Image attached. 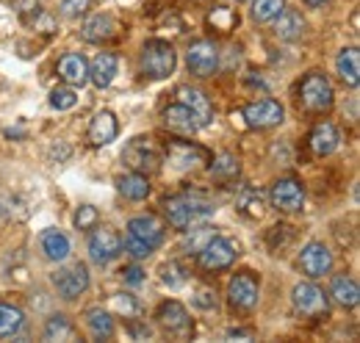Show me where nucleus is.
I'll return each mask as SVG.
<instances>
[{"label": "nucleus", "mask_w": 360, "mask_h": 343, "mask_svg": "<svg viewBox=\"0 0 360 343\" xmlns=\"http://www.w3.org/2000/svg\"><path fill=\"white\" fill-rule=\"evenodd\" d=\"M22 324H25L22 310H17V307H11V304H0V338L17 335V332L22 330Z\"/></svg>", "instance_id": "obj_31"}, {"label": "nucleus", "mask_w": 360, "mask_h": 343, "mask_svg": "<svg viewBox=\"0 0 360 343\" xmlns=\"http://www.w3.org/2000/svg\"><path fill=\"white\" fill-rule=\"evenodd\" d=\"M283 117L285 111L277 100H255L244 108V119L250 128H274L283 122Z\"/></svg>", "instance_id": "obj_12"}, {"label": "nucleus", "mask_w": 360, "mask_h": 343, "mask_svg": "<svg viewBox=\"0 0 360 343\" xmlns=\"http://www.w3.org/2000/svg\"><path fill=\"white\" fill-rule=\"evenodd\" d=\"M117 186H120L122 197H125V200H134V202L147 200V194H150V180H147L144 174H139V172L122 174V177L117 180Z\"/></svg>", "instance_id": "obj_28"}, {"label": "nucleus", "mask_w": 360, "mask_h": 343, "mask_svg": "<svg viewBox=\"0 0 360 343\" xmlns=\"http://www.w3.org/2000/svg\"><path fill=\"white\" fill-rule=\"evenodd\" d=\"M111 304H114V310L117 313H122L125 318H131V316H139V302L134 299V297H128V294H117L114 299H111Z\"/></svg>", "instance_id": "obj_39"}, {"label": "nucleus", "mask_w": 360, "mask_h": 343, "mask_svg": "<svg viewBox=\"0 0 360 343\" xmlns=\"http://www.w3.org/2000/svg\"><path fill=\"white\" fill-rule=\"evenodd\" d=\"M227 338H247V341H252L255 335H252V330H230Z\"/></svg>", "instance_id": "obj_46"}, {"label": "nucleus", "mask_w": 360, "mask_h": 343, "mask_svg": "<svg viewBox=\"0 0 360 343\" xmlns=\"http://www.w3.org/2000/svg\"><path fill=\"white\" fill-rule=\"evenodd\" d=\"M131 332H134V338H139V341H147L150 338V327H141V324H131Z\"/></svg>", "instance_id": "obj_45"}, {"label": "nucleus", "mask_w": 360, "mask_h": 343, "mask_svg": "<svg viewBox=\"0 0 360 343\" xmlns=\"http://www.w3.org/2000/svg\"><path fill=\"white\" fill-rule=\"evenodd\" d=\"M285 8V0H252V17L258 22H271Z\"/></svg>", "instance_id": "obj_35"}, {"label": "nucleus", "mask_w": 360, "mask_h": 343, "mask_svg": "<svg viewBox=\"0 0 360 343\" xmlns=\"http://www.w3.org/2000/svg\"><path fill=\"white\" fill-rule=\"evenodd\" d=\"M186 64H188V72L197 75V78H211L219 67V50L217 44L208 42V39H200L188 47L186 53Z\"/></svg>", "instance_id": "obj_6"}, {"label": "nucleus", "mask_w": 360, "mask_h": 343, "mask_svg": "<svg viewBox=\"0 0 360 343\" xmlns=\"http://www.w3.org/2000/svg\"><path fill=\"white\" fill-rule=\"evenodd\" d=\"M75 103H78V94H75L72 89H67V86H64V89H56V91L50 94V105L58 108V111H67V108H72Z\"/></svg>", "instance_id": "obj_38"}, {"label": "nucleus", "mask_w": 360, "mask_h": 343, "mask_svg": "<svg viewBox=\"0 0 360 343\" xmlns=\"http://www.w3.org/2000/svg\"><path fill=\"white\" fill-rule=\"evenodd\" d=\"M122 161H125V167H131L139 174H153V172L161 169V155H158V150L153 147L150 138H134L125 147Z\"/></svg>", "instance_id": "obj_4"}, {"label": "nucleus", "mask_w": 360, "mask_h": 343, "mask_svg": "<svg viewBox=\"0 0 360 343\" xmlns=\"http://www.w3.org/2000/svg\"><path fill=\"white\" fill-rule=\"evenodd\" d=\"M178 58H175V50L169 42H161V39H150V42L141 47V72L147 78H169L172 70H175Z\"/></svg>", "instance_id": "obj_2"}, {"label": "nucleus", "mask_w": 360, "mask_h": 343, "mask_svg": "<svg viewBox=\"0 0 360 343\" xmlns=\"http://www.w3.org/2000/svg\"><path fill=\"white\" fill-rule=\"evenodd\" d=\"M125 250H128V252H131V255H134V257H147V255H150V252H153V250H150L147 244H141V241H136L134 235H128V238H125Z\"/></svg>", "instance_id": "obj_43"}, {"label": "nucleus", "mask_w": 360, "mask_h": 343, "mask_svg": "<svg viewBox=\"0 0 360 343\" xmlns=\"http://www.w3.org/2000/svg\"><path fill=\"white\" fill-rule=\"evenodd\" d=\"M58 75H61L64 84L84 86L89 81V64H86V58L81 53H67L58 61Z\"/></svg>", "instance_id": "obj_18"}, {"label": "nucleus", "mask_w": 360, "mask_h": 343, "mask_svg": "<svg viewBox=\"0 0 360 343\" xmlns=\"http://www.w3.org/2000/svg\"><path fill=\"white\" fill-rule=\"evenodd\" d=\"M122 277H125V283H131V285H139V283H144V271H141L139 266H128V268L122 271Z\"/></svg>", "instance_id": "obj_44"}, {"label": "nucleus", "mask_w": 360, "mask_h": 343, "mask_svg": "<svg viewBox=\"0 0 360 343\" xmlns=\"http://www.w3.org/2000/svg\"><path fill=\"white\" fill-rule=\"evenodd\" d=\"M122 252V238L111 230V227H97L89 238V257L97 266L111 263L114 257H120Z\"/></svg>", "instance_id": "obj_11"}, {"label": "nucleus", "mask_w": 360, "mask_h": 343, "mask_svg": "<svg viewBox=\"0 0 360 343\" xmlns=\"http://www.w3.org/2000/svg\"><path fill=\"white\" fill-rule=\"evenodd\" d=\"M42 252H45L47 260H58V263L67 260L70 257V238L50 227L42 233Z\"/></svg>", "instance_id": "obj_27"}, {"label": "nucleus", "mask_w": 360, "mask_h": 343, "mask_svg": "<svg viewBox=\"0 0 360 343\" xmlns=\"http://www.w3.org/2000/svg\"><path fill=\"white\" fill-rule=\"evenodd\" d=\"M291 302H294V310L300 316H305V318H321V316H327V297H324L321 288H316L314 283L294 285Z\"/></svg>", "instance_id": "obj_7"}, {"label": "nucleus", "mask_w": 360, "mask_h": 343, "mask_svg": "<svg viewBox=\"0 0 360 343\" xmlns=\"http://www.w3.org/2000/svg\"><path fill=\"white\" fill-rule=\"evenodd\" d=\"M227 297L230 304L238 307V310H252L258 304V280L250 274V271H241L230 280V288H227Z\"/></svg>", "instance_id": "obj_13"}, {"label": "nucleus", "mask_w": 360, "mask_h": 343, "mask_svg": "<svg viewBox=\"0 0 360 343\" xmlns=\"http://www.w3.org/2000/svg\"><path fill=\"white\" fill-rule=\"evenodd\" d=\"M335 67H338V75H341V81H344V84L358 86V81H360V53H358V47H347V50H341V53H338Z\"/></svg>", "instance_id": "obj_25"}, {"label": "nucleus", "mask_w": 360, "mask_h": 343, "mask_svg": "<svg viewBox=\"0 0 360 343\" xmlns=\"http://www.w3.org/2000/svg\"><path fill=\"white\" fill-rule=\"evenodd\" d=\"M53 285L64 299H78L86 288H89V268L84 263H72L64 266L53 274Z\"/></svg>", "instance_id": "obj_5"}, {"label": "nucleus", "mask_w": 360, "mask_h": 343, "mask_svg": "<svg viewBox=\"0 0 360 343\" xmlns=\"http://www.w3.org/2000/svg\"><path fill=\"white\" fill-rule=\"evenodd\" d=\"M300 266H302V271L308 274V277H324L330 268H333V255H330V250L324 247V244H319V241H311L302 252H300Z\"/></svg>", "instance_id": "obj_15"}, {"label": "nucleus", "mask_w": 360, "mask_h": 343, "mask_svg": "<svg viewBox=\"0 0 360 343\" xmlns=\"http://www.w3.org/2000/svg\"><path fill=\"white\" fill-rule=\"evenodd\" d=\"M86 327H89V332L97 341H108L114 335V318L103 307H89L86 310Z\"/></svg>", "instance_id": "obj_26"}, {"label": "nucleus", "mask_w": 360, "mask_h": 343, "mask_svg": "<svg viewBox=\"0 0 360 343\" xmlns=\"http://www.w3.org/2000/svg\"><path fill=\"white\" fill-rule=\"evenodd\" d=\"M164 125L169 130H175V133H183V136H191V133H197L200 125H197V119H194V114L186 108V105H169L167 111H164Z\"/></svg>", "instance_id": "obj_24"}, {"label": "nucleus", "mask_w": 360, "mask_h": 343, "mask_svg": "<svg viewBox=\"0 0 360 343\" xmlns=\"http://www.w3.org/2000/svg\"><path fill=\"white\" fill-rule=\"evenodd\" d=\"M200 266L205 268V271H222V268H227L233 260H236V255H238V247L230 241V238H219V235H214L200 252Z\"/></svg>", "instance_id": "obj_9"}, {"label": "nucleus", "mask_w": 360, "mask_h": 343, "mask_svg": "<svg viewBox=\"0 0 360 343\" xmlns=\"http://www.w3.org/2000/svg\"><path fill=\"white\" fill-rule=\"evenodd\" d=\"M208 25H211L214 31H219V34H230V31L238 25V14H236L233 8L219 6V8H214V11L208 14Z\"/></svg>", "instance_id": "obj_33"}, {"label": "nucleus", "mask_w": 360, "mask_h": 343, "mask_svg": "<svg viewBox=\"0 0 360 343\" xmlns=\"http://www.w3.org/2000/svg\"><path fill=\"white\" fill-rule=\"evenodd\" d=\"M338 130L333 122H319L314 130H311V136H308V144H311V150H314L316 155H330V153H335V147H338Z\"/></svg>", "instance_id": "obj_22"}, {"label": "nucleus", "mask_w": 360, "mask_h": 343, "mask_svg": "<svg viewBox=\"0 0 360 343\" xmlns=\"http://www.w3.org/2000/svg\"><path fill=\"white\" fill-rule=\"evenodd\" d=\"M161 280L169 285V288H180L183 283H186V268L175 263V260H169V263H164L161 266Z\"/></svg>", "instance_id": "obj_37"}, {"label": "nucleus", "mask_w": 360, "mask_h": 343, "mask_svg": "<svg viewBox=\"0 0 360 343\" xmlns=\"http://www.w3.org/2000/svg\"><path fill=\"white\" fill-rule=\"evenodd\" d=\"M269 197H271V205H274L277 211H283V214H297V211H302V205H305V188H302V183L294 180V177L277 180V183L271 186Z\"/></svg>", "instance_id": "obj_8"}, {"label": "nucleus", "mask_w": 360, "mask_h": 343, "mask_svg": "<svg viewBox=\"0 0 360 343\" xmlns=\"http://www.w3.org/2000/svg\"><path fill=\"white\" fill-rule=\"evenodd\" d=\"M233 3H241V0H233Z\"/></svg>", "instance_id": "obj_48"}, {"label": "nucleus", "mask_w": 360, "mask_h": 343, "mask_svg": "<svg viewBox=\"0 0 360 343\" xmlns=\"http://www.w3.org/2000/svg\"><path fill=\"white\" fill-rule=\"evenodd\" d=\"M305 17L300 14V11H294V8H283L280 14H277V28H274V34L283 39V42H297L302 34H305Z\"/></svg>", "instance_id": "obj_20"}, {"label": "nucleus", "mask_w": 360, "mask_h": 343, "mask_svg": "<svg viewBox=\"0 0 360 343\" xmlns=\"http://www.w3.org/2000/svg\"><path fill=\"white\" fill-rule=\"evenodd\" d=\"M117 31H120V25H117V20L111 14H91L89 20L84 22V28H81V37L91 44H100L114 39Z\"/></svg>", "instance_id": "obj_17"}, {"label": "nucleus", "mask_w": 360, "mask_h": 343, "mask_svg": "<svg viewBox=\"0 0 360 343\" xmlns=\"http://www.w3.org/2000/svg\"><path fill=\"white\" fill-rule=\"evenodd\" d=\"M238 208H241V214L250 216V219H261L264 216V194L255 191V188H247L241 194V200H238Z\"/></svg>", "instance_id": "obj_34"}, {"label": "nucleus", "mask_w": 360, "mask_h": 343, "mask_svg": "<svg viewBox=\"0 0 360 343\" xmlns=\"http://www.w3.org/2000/svg\"><path fill=\"white\" fill-rule=\"evenodd\" d=\"M330 297L338 302L341 307H355L360 299V291H358V283L352 280V277H347V274H341V277H335L333 280V288H330Z\"/></svg>", "instance_id": "obj_29"}, {"label": "nucleus", "mask_w": 360, "mask_h": 343, "mask_svg": "<svg viewBox=\"0 0 360 343\" xmlns=\"http://www.w3.org/2000/svg\"><path fill=\"white\" fill-rule=\"evenodd\" d=\"M305 3H308V6H314V8H316V6H324L327 0H305Z\"/></svg>", "instance_id": "obj_47"}, {"label": "nucleus", "mask_w": 360, "mask_h": 343, "mask_svg": "<svg viewBox=\"0 0 360 343\" xmlns=\"http://www.w3.org/2000/svg\"><path fill=\"white\" fill-rule=\"evenodd\" d=\"M89 6L91 0H64L61 3V14L64 17H81V14H86Z\"/></svg>", "instance_id": "obj_41"}, {"label": "nucleus", "mask_w": 360, "mask_h": 343, "mask_svg": "<svg viewBox=\"0 0 360 343\" xmlns=\"http://www.w3.org/2000/svg\"><path fill=\"white\" fill-rule=\"evenodd\" d=\"M78 332L67 316H53L45 324V341H75Z\"/></svg>", "instance_id": "obj_30"}, {"label": "nucleus", "mask_w": 360, "mask_h": 343, "mask_svg": "<svg viewBox=\"0 0 360 343\" xmlns=\"http://www.w3.org/2000/svg\"><path fill=\"white\" fill-rule=\"evenodd\" d=\"M155 318H158V324L164 327V332H167V335H175V338H188V335L194 332V324H191V318H188L186 307H183L180 302H175V299L164 302V304L158 307Z\"/></svg>", "instance_id": "obj_10"}, {"label": "nucleus", "mask_w": 360, "mask_h": 343, "mask_svg": "<svg viewBox=\"0 0 360 343\" xmlns=\"http://www.w3.org/2000/svg\"><path fill=\"white\" fill-rule=\"evenodd\" d=\"M117 119H114V114L111 111H100V114H94V119L89 122V141L94 147H103V144H111L114 138H117Z\"/></svg>", "instance_id": "obj_21"}, {"label": "nucleus", "mask_w": 360, "mask_h": 343, "mask_svg": "<svg viewBox=\"0 0 360 343\" xmlns=\"http://www.w3.org/2000/svg\"><path fill=\"white\" fill-rule=\"evenodd\" d=\"M128 235H134L136 241L147 244L150 250H155L164 241V224L155 216H136V219L128 221Z\"/></svg>", "instance_id": "obj_16"}, {"label": "nucleus", "mask_w": 360, "mask_h": 343, "mask_svg": "<svg viewBox=\"0 0 360 343\" xmlns=\"http://www.w3.org/2000/svg\"><path fill=\"white\" fill-rule=\"evenodd\" d=\"M183 233H186V235H183V247H186L188 252H200V250L217 235V230H214V227H205V224H202V227L191 224V227H186Z\"/></svg>", "instance_id": "obj_32"}, {"label": "nucleus", "mask_w": 360, "mask_h": 343, "mask_svg": "<svg viewBox=\"0 0 360 343\" xmlns=\"http://www.w3.org/2000/svg\"><path fill=\"white\" fill-rule=\"evenodd\" d=\"M114 75H117V56H114V53H100V56H94V61L89 64L91 84L97 86V89H105V86H111Z\"/></svg>", "instance_id": "obj_23"}, {"label": "nucleus", "mask_w": 360, "mask_h": 343, "mask_svg": "<svg viewBox=\"0 0 360 343\" xmlns=\"http://www.w3.org/2000/svg\"><path fill=\"white\" fill-rule=\"evenodd\" d=\"M164 211H167V219H169V224L175 230H186L191 224L205 221L208 216L214 214V205L208 200H202L200 194H180V197L167 200Z\"/></svg>", "instance_id": "obj_1"}, {"label": "nucleus", "mask_w": 360, "mask_h": 343, "mask_svg": "<svg viewBox=\"0 0 360 343\" xmlns=\"http://www.w3.org/2000/svg\"><path fill=\"white\" fill-rule=\"evenodd\" d=\"M300 97H302V105H305V111H311V114H324V111H330L333 108V84L321 75V72H311L302 86H300Z\"/></svg>", "instance_id": "obj_3"}, {"label": "nucleus", "mask_w": 360, "mask_h": 343, "mask_svg": "<svg viewBox=\"0 0 360 343\" xmlns=\"http://www.w3.org/2000/svg\"><path fill=\"white\" fill-rule=\"evenodd\" d=\"M97 208H91V205H81L78 208V214H75V227L78 230H91V227H97Z\"/></svg>", "instance_id": "obj_40"}, {"label": "nucleus", "mask_w": 360, "mask_h": 343, "mask_svg": "<svg viewBox=\"0 0 360 343\" xmlns=\"http://www.w3.org/2000/svg\"><path fill=\"white\" fill-rule=\"evenodd\" d=\"M194 304L202 307V310H217V294L211 288H200L197 297H194Z\"/></svg>", "instance_id": "obj_42"}, {"label": "nucleus", "mask_w": 360, "mask_h": 343, "mask_svg": "<svg viewBox=\"0 0 360 343\" xmlns=\"http://www.w3.org/2000/svg\"><path fill=\"white\" fill-rule=\"evenodd\" d=\"M178 103H180V105H186V108L194 114V119H197V125H200V128L211 125V119H214V105H211V100H208V97H205L200 89L180 86V89H178Z\"/></svg>", "instance_id": "obj_14"}, {"label": "nucleus", "mask_w": 360, "mask_h": 343, "mask_svg": "<svg viewBox=\"0 0 360 343\" xmlns=\"http://www.w3.org/2000/svg\"><path fill=\"white\" fill-rule=\"evenodd\" d=\"M208 161V153L197 144H188V141H172L169 144V164L175 169H188L194 164H205Z\"/></svg>", "instance_id": "obj_19"}, {"label": "nucleus", "mask_w": 360, "mask_h": 343, "mask_svg": "<svg viewBox=\"0 0 360 343\" xmlns=\"http://www.w3.org/2000/svg\"><path fill=\"white\" fill-rule=\"evenodd\" d=\"M211 174L219 177V180H233V177H238V158L230 155V153H222V155L214 161Z\"/></svg>", "instance_id": "obj_36"}]
</instances>
